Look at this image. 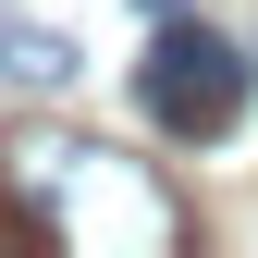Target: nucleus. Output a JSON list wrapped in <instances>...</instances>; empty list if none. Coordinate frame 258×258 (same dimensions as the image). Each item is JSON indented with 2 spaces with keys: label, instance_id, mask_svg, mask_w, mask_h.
I'll return each mask as SVG.
<instances>
[{
  "label": "nucleus",
  "instance_id": "obj_1",
  "mask_svg": "<svg viewBox=\"0 0 258 258\" xmlns=\"http://www.w3.org/2000/svg\"><path fill=\"white\" fill-rule=\"evenodd\" d=\"M0 246H37V258H184L197 209L148 160H123L111 136L25 123V136H0Z\"/></svg>",
  "mask_w": 258,
  "mask_h": 258
},
{
  "label": "nucleus",
  "instance_id": "obj_2",
  "mask_svg": "<svg viewBox=\"0 0 258 258\" xmlns=\"http://www.w3.org/2000/svg\"><path fill=\"white\" fill-rule=\"evenodd\" d=\"M258 99V61L221 37V25H197L172 0V13H148V61H136V111H148V136H172V148H221L246 123Z\"/></svg>",
  "mask_w": 258,
  "mask_h": 258
},
{
  "label": "nucleus",
  "instance_id": "obj_3",
  "mask_svg": "<svg viewBox=\"0 0 258 258\" xmlns=\"http://www.w3.org/2000/svg\"><path fill=\"white\" fill-rule=\"evenodd\" d=\"M0 74L61 99V86H74V37H61V25H13V13H0Z\"/></svg>",
  "mask_w": 258,
  "mask_h": 258
}]
</instances>
